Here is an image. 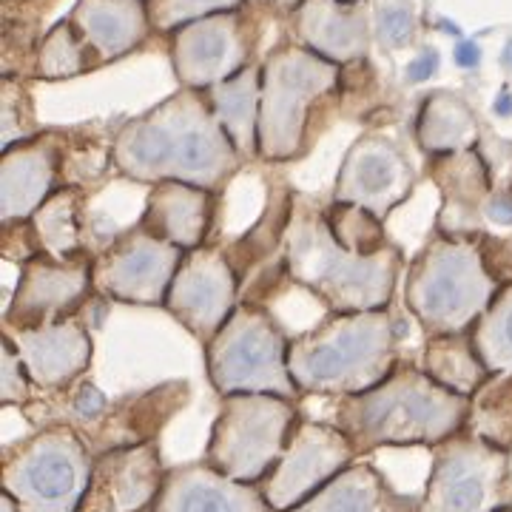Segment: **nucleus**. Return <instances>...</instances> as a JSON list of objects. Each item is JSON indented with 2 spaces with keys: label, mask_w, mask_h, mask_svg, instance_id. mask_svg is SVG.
<instances>
[{
  "label": "nucleus",
  "mask_w": 512,
  "mask_h": 512,
  "mask_svg": "<svg viewBox=\"0 0 512 512\" xmlns=\"http://www.w3.org/2000/svg\"><path fill=\"white\" fill-rule=\"evenodd\" d=\"M473 399L433 382L421 367L399 362L382 384L339 399L333 424L359 458L382 447H436L470 424Z\"/></svg>",
  "instance_id": "obj_2"
},
{
  "label": "nucleus",
  "mask_w": 512,
  "mask_h": 512,
  "mask_svg": "<svg viewBox=\"0 0 512 512\" xmlns=\"http://www.w3.org/2000/svg\"><path fill=\"white\" fill-rule=\"evenodd\" d=\"M296 399L271 393H237L220 399L205 456L222 476L242 484H262L285 456L296 421Z\"/></svg>",
  "instance_id": "obj_9"
},
{
  "label": "nucleus",
  "mask_w": 512,
  "mask_h": 512,
  "mask_svg": "<svg viewBox=\"0 0 512 512\" xmlns=\"http://www.w3.org/2000/svg\"><path fill=\"white\" fill-rule=\"evenodd\" d=\"M282 259L288 279L311 291L330 313L390 308L404 265L396 245L384 254H353L333 237L325 220V205L305 194H293Z\"/></svg>",
  "instance_id": "obj_3"
},
{
  "label": "nucleus",
  "mask_w": 512,
  "mask_h": 512,
  "mask_svg": "<svg viewBox=\"0 0 512 512\" xmlns=\"http://www.w3.org/2000/svg\"><path fill=\"white\" fill-rule=\"evenodd\" d=\"M293 211V191L288 185H271L268 191V205L262 220L256 222L254 228L239 237L231 248H228V259L237 268L239 282L251 274V268L259 265L268 256H282L285 251V237H288V225H291Z\"/></svg>",
  "instance_id": "obj_29"
},
{
  "label": "nucleus",
  "mask_w": 512,
  "mask_h": 512,
  "mask_svg": "<svg viewBox=\"0 0 512 512\" xmlns=\"http://www.w3.org/2000/svg\"><path fill=\"white\" fill-rule=\"evenodd\" d=\"M151 512H271L259 484L222 476L208 461L168 467Z\"/></svg>",
  "instance_id": "obj_21"
},
{
  "label": "nucleus",
  "mask_w": 512,
  "mask_h": 512,
  "mask_svg": "<svg viewBox=\"0 0 512 512\" xmlns=\"http://www.w3.org/2000/svg\"><path fill=\"white\" fill-rule=\"evenodd\" d=\"M416 137L421 148L433 157L470 151L476 148L478 140L476 117L456 97H447V94L430 97L427 106L421 109Z\"/></svg>",
  "instance_id": "obj_30"
},
{
  "label": "nucleus",
  "mask_w": 512,
  "mask_h": 512,
  "mask_svg": "<svg viewBox=\"0 0 512 512\" xmlns=\"http://www.w3.org/2000/svg\"><path fill=\"white\" fill-rule=\"evenodd\" d=\"M63 188V143L57 134H37L0 157L3 222L32 220L40 205Z\"/></svg>",
  "instance_id": "obj_18"
},
{
  "label": "nucleus",
  "mask_w": 512,
  "mask_h": 512,
  "mask_svg": "<svg viewBox=\"0 0 512 512\" xmlns=\"http://www.w3.org/2000/svg\"><path fill=\"white\" fill-rule=\"evenodd\" d=\"M0 367H3L0 370V402H3V407H29L35 402L40 393H37V387L20 362L18 350L6 336L0 339Z\"/></svg>",
  "instance_id": "obj_37"
},
{
  "label": "nucleus",
  "mask_w": 512,
  "mask_h": 512,
  "mask_svg": "<svg viewBox=\"0 0 512 512\" xmlns=\"http://www.w3.org/2000/svg\"><path fill=\"white\" fill-rule=\"evenodd\" d=\"M421 370L439 382L441 387L453 390L458 396L473 399L484 384L493 379V373L484 367L470 333H450V336H430L424 345Z\"/></svg>",
  "instance_id": "obj_27"
},
{
  "label": "nucleus",
  "mask_w": 512,
  "mask_h": 512,
  "mask_svg": "<svg viewBox=\"0 0 512 512\" xmlns=\"http://www.w3.org/2000/svg\"><path fill=\"white\" fill-rule=\"evenodd\" d=\"M382 35L393 43H402L410 35V15L404 9H393V12H384L382 18Z\"/></svg>",
  "instance_id": "obj_41"
},
{
  "label": "nucleus",
  "mask_w": 512,
  "mask_h": 512,
  "mask_svg": "<svg viewBox=\"0 0 512 512\" xmlns=\"http://www.w3.org/2000/svg\"><path fill=\"white\" fill-rule=\"evenodd\" d=\"M430 177L441 188L436 234H447V237L484 234L481 217H484V205L493 194V183H490V168L476 148L436 157Z\"/></svg>",
  "instance_id": "obj_22"
},
{
  "label": "nucleus",
  "mask_w": 512,
  "mask_h": 512,
  "mask_svg": "<svg viewBox=\"0 0 512 512\" xmlns=\"http://www.w3.org/2000/svg\"><path fill=\"white\" fill-rule=\"evenodd\" d=\"M188 399H191V387L185 382H165L146 393L126 396L117 404H109L103 419L83 433V441L89 444L92 456L117 447L157 441L165 424L183 410Z\"/></svg>",
  "instance_id": "obj_20"
},
{
  "label": "nucleus",
  "mask_w": 512,
  "mask_h": 512,
  "mask_svg": "<svg viewBox=\"0 0 512 512\" xmlns=\"http://www.w3.org/2000/svg\"><path fill=\"white\" fill-rule=\"evenodd\" d=\"M399 365V319L384 311L330 313L291 339L288 370L302 396L348 399L382 384Z\"/></svg>",
  "instance_id": "obj_4"
},
{
  "label": "nucleus",
  "mask_w": 512,
  "mask_h": 512,
  "mask_svg": "<svg viewBox=\"0 0 512 512\" xmlns=\"http://www.w3.org/2000/svg\"><path fill=\"white\" fill-rule=\"evenodd\" d=\"M495 114H504V117H510L512 114V94L504 92L498 100H495Z\"/></svg>",
  "instance_id": "obj_44"
},
{
  "label": "nucleus",
  "mask_w": 512,
  "mask_h": 512,
  "mask_svg": "<svg viewBox=\"0 0 512 512\" xmlns=\"http://www.w3.org/2000/svg\"><path fill=\"white\" fill-rule=\"evenodd\" d=\"M436 66H439V55H424L419 57L410 69H407V74H410V80H427L430 74L436 72Z\"/></svg>",
  "instance_id": "obj_42"
},
{
  "label": "nucleus",
  "mask_w": 512,
  "mask_h": 512,
  "mask_svg": "<svg viewBox=\"0 0 512 512\" xmlns=\"http://www.w3.org/2000/svg\"><path fill=\"white\" fill-rule=\"evenodd\" d=\"M339 69L316 52L282 49L262 72L259 160L288 163L302 157L313 140V120L333 97Z\"/></svg>",
  "instance_id": "obj_6"
},
{
  "label": "nucleus",
  "mask_w": 512,
  "mask_h": 512,
  "mask_svg": "<svg viewBox=\"0 0 512 512\" xmlns=\"http://www.w3.org/2000/svg\"><path fill=\"white\" fill-rule=\"evenodd\" d=\"M512 507V453L464 430L433 447L419 512H498Z\"/></svg>",
  "instance_id": "obj_10"
},
{
  "label": "nucleus",
  "mask_w": 512,
  "mask_h": 512,
  "mask_svg": "<svg viewBox=\"0 0 512 512\" xmlns=\"http://www.w3.org/2000/svg\"><path fill=\"white\" fill-rule=\"evenodd\" d=\"M470 336L481 362L493 376H512V282L498 288Z\"/></svg>",
  "instance_id": "obj_32"
},
{
  "label": "nucleus",
  "mask_w": 512,
  "mask_h": 512,
  "mask_svg": "<svg viewBox=\"0 0 512 512\" xmlns=\"http://www.w3.org/2000/svg\"><path fill=\"white\" fill-rule=\"evenodd\" d=\"M239 0H151L148 18L160 29H174V26H188L194 20L234 12Z\"/></svg>",
  "instance_id": "obj_36"
},
{
  "label": "nucleus",
  "mask_w": 512,
  "mask_h": 512,
  "mask_svg": "<svg viewBox=\"0 0 512 512\" xmlns=\"http://www.w3.org/2000/svg\"><path fill=\"white\" fill-rule=\"evenodd\" d=\"M467 430L512 453V376H493L478 390Z\"/></svg>",
  "instance_id": "obj_33"
},
{
  "label": "nucleus",
  "mask_w": 512,
  "mask_h": 512,
  "mask_svg": "<svg viewBox=\"0 0 512 512\" xmlns=\"http://www.w3.org/2000/svg\"><path fill=\"white\" fill-rule=\"evenodd\" d=\"M478 60H481V52H478V46L473 43V40H464V43H458L456 46L458 66H464V69H473Z\"/></svg>",
  "instance_id": "obj_43"
},
{
  "label": "nucleus",
  "mask_w": 512,
  "mask_h": 512,
  "mask_svg": "<svg viewBox=\"0 0 512 512\" xmlns=\"http://www.w3.org/2000/svg\"><path fill=\"white\" fill-rule=\"evenodd\" d=\"M478 248L484 256V265L498 285L512 282V237H493V234H478Z\"/></svg>",
  "instance_id": "obj_39"
},
{
  "label": "nucleus",
  "mask_w": 512,
  "mask_h": 512,
  "mask_svg": "<svg viewBox=\"0 0 512 512\" xmlns=\"http://www.w3.org/2000/svg\"><path fill=\"white\" fill-rule=\"evenodd\" d=\"M245 165L200 92L185 89L114 137V171L131 183H185L220 194Z\"/></svg>",
  "instance_id": "obj_1"
},
{
  "label": "nucleus",
  "mask_w": 512,
  "mask_h": 512,
  "mask_svg": "<svg viewBox=\"0 0 512 512\" xmlns=\"http://www.w3.org/2000/svg\"><path fill=\"white\" fill-rule=\"evenodd\" d=\"M94 63H100V57L94 55L92 46L83 40V35L69 20V23L55 26L49 37L43 40L40 55H37V74L57 80V77H72V74L86 72Z\"/></svg>",
  "instance_id": "obj_35"
},
{
  "label": "nucleus",
  "mask_w": 512,
  "mask_h": 512,
  "mask_svg": "<svg viewBox=\"0 0 512 512\" xmlns=\"http://www.w3.org/2000/svg\"><path fill=\"white\" fill-rule=\"evenodd\" d=\"M478 237L436 234L407 268L404 302L430 336L470 333L498 293Z\"/></svg>",
  "instance_id": "obj_5"
},
{
  "label": "nucleus",
  "mask_w": 512,
  "mask_h": 512,
  "mask_svg": "<svg viewBox=\"0 0 512 512\" xmlns=\"http://www.w3.org/2000/svg\"><path fill=\"white\" fill-rule=\"evenodd\" d=\"M0 248H3V256L9 262H20V265H26L29 259L43 254L32 220L3 222V242H0Z\"/></svg>",
  "instance_id": "obj_38"
},
{
  "label": "nucleus",
  "mask_w": 512,
  "mask_h": 512,
  "mask_svg": "<svg viewBox=\"0 0 512 512\" xmlns=\"http://www.w3.org/2000/svg\"><path fill=\"white\" fill-rule=\"evenodd\" d=\"M302 35L330 63L353 60L365 49V23L359 15L345 9H308L302 18Z\"/></svg>",
  "instance_id": "obj_31"
},
{
  "label": "nucleus",
  "mask_w": 512,
  "mask_h": 512,
  "mask_svg": "<svg viewBox=\"0 0 512 512\" xmlns=\"http://www.w3.org/2000/svg\"><path fill=\"white\" fill-rule=\"evenodd\" d=\"M94 256L60 262L55 256L37 254L20 265V279L9 308L3 313L6 328H43L66 319L92 302Z\"/></svg>",
  "instance_id": "obj_14"
},
{
  "label": "nucleus",
  "mask_w": 512,
  "mask_h": 512,
  "mask_svg": "<svg viewBox=\"0 0 512 512\" xmlns=\"http://www.w3.org/2000/svg\"><path fill=\"white\" fill-rule=\"evenodd\" d=\"M504 63L512 66V43H507V52H504Z\"/></svg>",
  "instance_id": "obj_46"
},
{
  "label": "nucleus",
  "mask_w": 512,
  "mask_h": 512,
  "mask_svg": "<svg viewBox=\"0 0 512 512\" xmlns=\"http://www.w3.org/2000/svg\"><path fill=\"white\" fill-rule=\"evenodd\" d=\"M359 461L353 441L333 421L302 419L293 427L285 456L259 484L271 512H288Z\"/></svg>",
  "instance_id": "obj_12"
},
{
  "label": "nucleus",
  "mask_w": 512,
  "mask_h": 512,
  "mask_svg": "<svg viewBox=\"0 0 512 512\" xmlns=\"http://www.w3.org/2000/svg\"><path fill=\"white\" fill-rule=\"evenodd\" d=\"M217 202L220 194L185 183H160L151 185L146 197V208L137 225L148 234L165 239L177 248L197 251L208 245L211 228L217 220Z\"/></svg>",
  "instance_id": "obj_23"
},
{
  "label": "nucleus",
  "mask_w": 512,
  "mask_h": 512,
  "mask_svg": "<svg viewBox=\"0 0 512 512\" xmlns=\"http://www.w3.org/2000/svg\"><path fill=\"white\" fill-rule=\"evenodd\" d=\"M0 512H20V507L15 504V498L6 493H0Z\"/></svg>",
  "instance_id": "obj_45"
},
{
  "label": "nucleus",
  "mask_w": 512,
  "mask_h": 512,
  "mask_svg": "<svg viewBox=\"0 0 512 512\" xmlns=\"http://www.w3.org/2000/svg\"><path fill=\"white\" fill-rule=\"evenodd\" d=\"M325 220H328L333 237L339 239L345 248H350L353 254L373 256L393 248L382 220L365 208H359V205L330 200L325 205Z\"/></svg>",
  "instance_id": "obj_34"
},
{
  "label": "nucleus",
  "mask_w": 512,
  "mask_h": 512,
  "mask_svg": "<svg viewBox=\"0 0 512 512\" xmlns=\"http://www.w3.org/2000/svg\"><path fill=\"white\" fill-rule=\"evenodd\" d=\"M274 3H282V6H293L296 0H274Z\"/></svg>",
  "instance_id": "obj_47"
},
{
  "label": "nucleus",
  "mask_w": 512,
  "mask_h": 512,
  "mask_svg": "<svg viewBox=\"0 0 512 512\" xmlns=\"http://www.w3.org/2000/svg\"><path fill=\"white\" fill-rule=\"evenodd\" d=\"M413 185L416 168L410 165L407 154L393 140L373 134L353 143L345 154L330 200L359 205L384 220L413 194Z\"/></svg>",
  "instance_id": "obj_15"
},
{
  "label": "nucleus",
  "mask_w": 512,
  "mask_h": 512,
  "mask_svg": "<svg viewBox=\"0 0 512 512\" xmlns=\"http://www.w3.org/2000/svg\"><path fill=\"white\" fill-rule=\"evenodd\" d=\"M498 512H512V507H507V510H498Z\"/></svg>",
  "instance_id": "obj_48"
},
{
  "label": "nucleus",
  "mask_w": 512,
  "mask_h": 512,
  "mask_svg": "<svg viewBox=\"0 0 512 512\" xmlns=\"http://www.w3.org/2000/svg\"><path fill=\"white\" fill-rule=\"evenodd\" d=\"M165 473L157 441L97 453L80 512H151Z\"/></svg>",
  "instance_id": "obj_16"
},
{
  "label": "nucleus",
  "mask_w": 512,
  "mask_h": 512,
  "mask_svg": "<svg viewBox=\"0 0 512 512\" xmlns=\"http://www.w3.org/2000/svg\"><path fill=\"white\" fill-rule=\"evenodd\" d=\"M183 256V248L157 239L134 222L94 256V293L123 305H165Z\"/></svg>",
  "instance_id": "obj_11"
},
{
  "label": "nucleus",
  "mask_w": 512,
  "mask_h": 512,
  "mask_svg": "<svg viewBox=\"0 0 512 512\" xmlns=\"http://www.w3.org/2000/svg\"><path fill=\"white\" fill-rule=\"evenodd\" d=\"M148 9L140 0H80L72 26L103 60L131 52L148 32Z\"/></svg>",
  "instance_id": "obj_25"
},
{
  "label": "nucleus",
  "mask_w": 512,
  "mask_h": 512,
  "mask_svg": "<svg viewBox=\"0 0 512 512\" xmlns=\"http://www.w3.org/2000/svg\"><path fill=\"white\" fill-rule=\"evenodd\" d=\"M291 339L276 325L265 305L239 302L231 319L205 345V370L217 396L271 393L299 399V387L288 370Z\"/></svg>",
  "instance_id": "obj_8"
},
{
  "label": "nucleus",
  "mask_w": 512,
  "mask_h": 512,
  "mask_svg": "<svg viewBox=\"0 0 512 512\" xmlns=\"http://www.w3.org/2000/svg\"><path fill=\"white\" fill-rule=\"evenodd\" d=\"M484 220L495 222L501 228H512V188L490 194V200L484 205Z\"/></svg>",
  "instance_id": "obj_40"
},
{
  "label": "nucleus",
  "mask_w": 512,
  "mask_h": 512,
  "mask_svg": "<svg viewBox=\"0 0 512 512\" xmlns=\"http://www.w3.org/2000/svg\"><path fill=\"white\" fill-rule=\"evenodd\" d=\"M245 40L237 15L194 20L174 37V69L188 89H214L245 72Z\"/></svg>",
  "instance_id": "obj_19"
},
{
  "label": "nucleus",
  "mask_w": 512,
  "mask_h": 512,
  "mask_svg": "<svg viewBox=\"0 0 512 512\" xmlns=\"http://www.w3.org/2000/svg\"><path fill=\"white\" fill-rule=\"evenodd\" d=\"M92 450L69 424L37 427L32 436L6 444L0 487L20 512H80L92 478Z\"/></svg>",
  "instance_id": "obj_7"
},
{
  "label": "nucleus",
  "mask_w": 512,
  "mask_h": 512,
  "mask_svg": "<svg viewBox=\"0 0 512 512\" xmlns=\"http://www.w3.org/2000/svg\"><path fill=\"white\" fill-rule=\"evenodd\" d=\"M288 512H419V501L399 493L373 464L356 461Z\"/></svg>",
  "instance_id": "obj_24"
},
{
  "label": "nucleus",
  "mask_w": 512,
  "mask_h": 512,
  "mask_svg": "<svg viewBox=\"0 0 512 512\" xmlns=\"http://www.w3.org/2000/svg\"><path fill=\"white\" fill-rule=\"evenodd\" d=\"M86 191L80 188H60L40 205L32 225L40 239L43 254L55 256L60 262H72L80 256H92L86 248V217H83Z\"/></svg>",
  "instance_id": "obj_28"
},
{
  "label": "nucleus",
  "mask_w": 512,
  "mask_h": 512,
  "mask_svg": "<svg viewBox=\"0 0 512 512\" xmlns=\"http://www.w3.org/2000/svg\"><path fill=\"white\" fill-rule=\"evenodd\" d=\"M211 111L237 146L242 160L259 157V103H262V80L256 69H245L237 77L211 89Z\"/></svg>",
  "instance_id": "obj_26"
},
{
  "label": "nucleus",
  "mask_w": 512,
  "mask_h": 512,
  "mask_svg": "<svg viewBox=\"0 0 512 512\" xmlns=\"http://www.w3.org/2000/svg\"><path fill=\"white\" fill-rule=\"evenodd\" d=\"M3 336L15 345L40 396L69 390L92 365V336L80 319H66L43 328L3 325Z\"/></svg>",
  "instance_id": "obj_17"
},
{
  "label": "nucleus",
  "mask_w": 512,
  "mask_h": 512,
  "mask_svg": "<svg viewBox=\"0 0 512 512\" xmlns=\"http://www.w3.org/2000/svg\"><path fill=\"white\" fill-rule=\"evenodd\" d=\"M239 296L242 282L228 259V251L217 245H202L183 256V265L168 288L163 308L197 342L208 345L231 319Z\"/></svg>",
  "instance_id": "obj_13"
}]
</instances>
